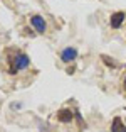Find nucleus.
I'll return each mask as SVG.
<instances>
[{"label": "nucleus", "mask_w": 126, "mask_h": 132, "mask_svg": "<svg viewBox=\"0 0 126 132\" xmlns=\"http://www.w3.org/2000/svg\"><path fill=\"white\" fill-rule=\"evenodd\" d=\"M101 59H103V61H106V64L108 66H113V68H114V66H116V63L114 61H113V59H109V58H108V56H101Z\"/></svg>", "instance_id": "obj_7"}, {"label": "nucleus", "mask_w": 126, "mask_h": 132, "mask_svg": "<svg viewBox=\"0 0 126 132\" xmlns=\"http://www.w3.org/2000/svg\"><path fill=\"white\" fill-rule=\"evenodd\" d=\"M30 24L35 27V31H37L39 34H42V32L46 31V20H44L42 15H32L30 17Z\"/></svg>", "instance_id": "obj_2"}, {"label": "nucleus", "mask_w": 126, "mask_h": 132, "mask_svg": "<svg viewBox=\"0 0 126 132\" xmlns=\"http://www.w3.org/2000/svg\"><path fill=\"white\" fill-rule=\"evenodd\" d=\"M123 88L126 90V76H124V81H123Z\"/></svg>", "instance_id": "obj_8"}, {"label": "nucleus", "mask_w": 126, "mask_h": 132, "mask_svg": "<svg viewBox=\"0 0 126 132\" xmlns=\"http://www.w3.org/2000/svg\"><path fill=\"white\" fill-rule=\"evenodd\" d=\"M124 22V12H116V14H113L109 19V24L113 29H118L121 27V24Z\"/></svg>", "instance_id": "obj_5"}, {"label": "nucleus", "mask_w": 126, "mask_h": 132, "mask_svg": "<svg viewBox=\"0 0 126 132\" xmlns=\"http://www.w3.org/2000/svg\"><path fill=\"white\" fill-rule=\"evenodd\" d=\"M29 56L27 54H24V53H20V54H17L15 56V59H14V68H12V73H15V71H19V70H25L27 66H29Z\"/></svg>", "instance_id": "obj_1"}, {"label": "nucleus", "mask_w": 126, "mask_h": 132, "mask_svg": "<svg viewBox=\"0 0 126 132\" xmlns=\"http://www.w3.org/2000/svg\"><path fill=\"white\" fill-rule=\"evenodd\" d=\"M61 58H62V61H66V63L74 61V59L77 58V49L76 47H66V49L62 51Z\"/></svg>", "instance_id": "obj_4"}, {"label": "nucleus", "mask_w": 126, "mask_h": 132, "mask_svg": "<svg viewBox=\"0 0 126 132\" xmlns=\"http://www.w3.org/2000/svg\"><path fill=\"white\" fill-rule=\"evenodd\" d=\"M111 132H126V125H123L121 117H114V120L111 124Z\"/></svg>", "instance_id": "obj_6"}, {"label": "nucleus", "mask_w": 126, "mask_h": 132, "mask_svg": "<svg viewBox=\"0 0 126 132\" xmlns=\"http://www.w3.org/2000/svg\"><path fill=\"white\" fill-rule=\"evenodd\" d=\"M56 117H57L59 122H64V124H69V122L74 119V117H72V112H71L69 109H61V110H57Z\"/></svg>", "instance_id": "obj_3"}]
</instances>
